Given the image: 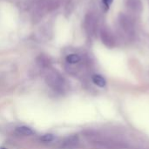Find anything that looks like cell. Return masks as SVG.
<instances>
[{
  "instance_id": "6da1fadb",
  "label": "cell",
  "mask_w": 149,
  "mask_h": 149,
  "mask_svg": "<svg viewBox=\"0 0 149 149\" xmlns=\"http://www.w3.org/2000/svg\"><path fill=\"white\" fill-rule=\"evenodd\" d=\"M93 81L96 86L100 87H104L106 86V79L100 75H94L93 77Z\"/></svg>"
},
{
  "instance_id": "7a4b0ae2",
  "label": "cell",
  "mask_w": 149,
  "mask_h": 149,
  "mask_svg": "<svg viewBox=\"0 0 149 149\" xmlns=\"http://www.w3.org/2000/svg\"><path fill=\"white\" fill-rule=\"evenodd\" d=\"M16 131L18 134L25 135V136H30V135L33 134V131L30 127H17Z\"/></svg>"
},
{
  "instance_id": "3957f363",
  "label": "cell",
  "mask_w": 149,
  "mask_h": 149,
  "mask_svg": "<svg viewBox=\"0 0 149 149\" xmlns=\"http://www.w3.org/2000/svg\"><path fill=\"white\" fill-rule=\"evenodd\" d=\"M66 61L70 64H77L80 61V57L77 54H70L66 57Z\"/></svg>"
},
{
  "instance_id": "277c9868",
  "label": "cell",
  "mask_w": 149,
  "mask_h": 149,
  "mask_svg": "<svg viewBox=\"0 0 149 149\" xmlns=\"http://www.w3.org/2000/svg\"><path fill=\"white\" fill-rule=\"evenodd\" d=\"M53 139H54V136L51 134H46L40 138V140L42 141H45V142H50V141H53Z\"/></svg>"
},
{
  "instance_id": "5b68a950",
  "label": "cell",
  "mask_w": 149,
  "mask_h": 149,
  "mask_svg": "<svg viewBox=\"0 0 149 149\" xmlns=\"http://www.w3.org/2000/svg\"><path fill=\"white\" fill-rule=\"evenodd\" d=\"M113 2V0H102V3L106 7V9H109V7Z\"/></svg>"
},
{
  "instance_id": "8992f818",
  "label": "cell",
  "mask_w": 149,
  "mask_h": 149,
  "mask_svg": "<svg viewBox=\"0 0 149 149\" xmlns=\"http://www.w3.org/2000/svg\"><path fill=\"white\" fill-rule=\"evenodd\" d=\"M0 149H6V148H0Z\"/></svg>"
}]
</instances>
